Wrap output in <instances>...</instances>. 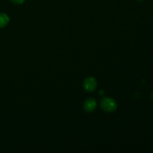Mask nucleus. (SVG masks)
Returning a JSON list of instances; mask_svg holds the SVG:
<instances>
[{
	"label": "nucleus",
	"instance_id": "nucleus-3",
	"mask_svg": "<svg viewBox=\"0 0 153 153\" xmlns=\"http://www.w3.org/2000/svg\"><path fill=\"white\" fill-rule=\"evenodd\" d=\"M97 107V102L95 99L88 98L84 102V110L86 112H93Z\"/></svg>",
	"mask_w": 153,
	"mask_h": 153
},
{
	"label": "nucleus",
	"instance_id": "nucleus-6",
	"mask_svg": "<svg viewBox=\"0 0 153 153\" xmlns=\"http://www.w3.org/2000/svg\"><path fill=\"white\" fill-rule=\"evenodd\" d=\"M152 99L153 100V92H152Z\"/></svg>",
	"mask_w": 153,
	"mask_h": 153
},
{
	"label": "nucleus",
	"instance_id": "nucleus-4",
	"mask_svg": "<svg viewBox=\"0 0 153 153\" xmlns=\"http://www.w3.org/2000/svg\"><path fill=\"white\" fill-rule=\"evenodd\" d=\"M9 16H7V13H0V28H4L8 24Z\"/></svg>",
	"mask_w": 153,
	"mask_h": 153
},
{
	"label": "nucleus",
	"instance_id": "nucleus-2",
	"mask_svg": "<svg viewBox=\"0 0 153 153\" xmlns=\"http://www.w3.org/2000/svg\"><path fill=\"white\" fill-rule=\"evenodd\" d=\"M83 87L87 92H93L97 88V80L94 77L86 78L83 82Z\"/></svg>",
	"mask_w": 153,
	"mask_h": 153
},
{
	"label": "nucleus",
	"instance_id": "nucleus-1",
	"mask_svg": "<svg viewBox=\"0 0 153 153\" xmlns=\"http://www.w3.org/2000/svg\"><path fill=\"white\" fill-rule=\"evenodd\" d=\"M100 107L106 113H113L117 108V104L113 98L105 97L100 102Z\"/></svg>",
	"mask_w": 153,
	"mask_h": 153
},
{
	"label": "nucleus",
	"instance_id": "nucleus-5",
	"mask_svg": "<svg viewBox=\"0 0 153 153\" xmlns=\"http://www.w3.org/2000/svg\"><path fill=\"white\" fill-rule=\"evenodd\" d=\"M10 1L16 4H22V3H24V1H25V0H10Z\"/></svg>",
	"mask_w": 153,
	"mask_h": 153
}]
</instances>
